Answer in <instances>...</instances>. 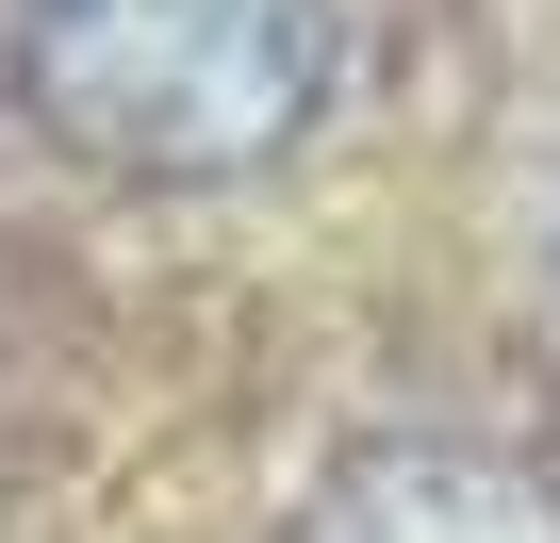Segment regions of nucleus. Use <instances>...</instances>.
Returning <instances> with one entry per match:
<instances>
[{
  "label": "nucleus",
  "instance_id": "obj_1",
  "mask_svg": "<svg viewBox=\"0 0 560 543\" xmlns=\"http://www.w3.org/2000/svg\"><path fill=\"white\" fill-rule=\"evenodd\" d=\"M347 0H18V83L83 165L214 181L330 99Z\"/></svg>",
  "mask_w": 560,
  "mask_h": 543
},
{
  "label": "nucleus",
  "instance_id": "obj_2",
  "mask_svg": "<svg viewBox=\"0 0 560 543\" xmlns=\"http://www.w3.org/2000/svg\"><path fill=\"white\" fill-rule=\"evenodd\" d=\"M298 543H560V494L494 445H380L298 510Z\"/></svg>",
  "mask_w": 560,
  "mask_h": 543
}]
</instances>
